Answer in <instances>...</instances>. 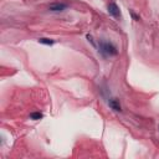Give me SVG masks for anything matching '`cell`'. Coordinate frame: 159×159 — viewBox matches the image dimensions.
I'll list each match as a JSON object with an SVG mask.
<instances>
[{"label":"cell","instance_id":"1","mask_svg":"<svg viewBox=\"0 0 159 159\" xmlns=\"http://www.w3.org/2000/svg\"><path fill=\"white\" fill-rule=\"evenodd\" d=\"M100 51L106 56H114L117 55V49H116L111 42H101L100 44Z\"/></svg>","mask_w":159,"mask_h":159},{"label":"cell","instance_id":"2","mask_svg":"<svg viewBox=\"0 0 159 159\" xmlns=\"http://www.w3.org/2000/svg\"><path fill=\"white\" fill-rule=\"evenodd\" d=\"M107 9H108L110 15H112L113 17H121L119 8L117 6V4H116V3H110L108 6H107Z\"/></svg>","mask_w":159,"mask_h":159},{"label":"cell","instance_id":"3","mask_svg":"<svg viewBox=\"0 0 159 159\" xmlns=\"http://www.w3.org/2000/svg\"><path fill=\"white\" fill-rule=\"evenodd\" d=\"M49 9L51 11H62V10L66 9V5L65 4H60V3H55V4H51L49 6Z\"/></svg>","mask_w":159,"mask_h":159},{"label":"cell","instance_id":"4","mask_svg":"<svg viewBox=\"0 0 159 159\" xmlns=\"http://www.w3.org/2000/svg\"><path fill=\"white\" fill-rule=\"evenodd\" d=\"M110 107L112 108V110H114V111H121V104H119V102L117 101V100H110Z\"/></svg>","mask_w":159,"mask_h":159},{"label":"cell","instance_id":"5","mask_svg":"<svg viewBox=\"0 0 159 159\" xmlns=\"http://www.w3.org/2000/svg\"><path fill=\"white\" fill-rule=\"evenodd\" d=\"M39 42H40V44H44V45H52V44H54V40L41 37V39H39Z\"/></svg>","mask_w":159,"mask_h":159},{"label":"cell","instance_id":"6","mask_svg":"<svg viewBox=\"0 0 159 159\" xmlns=\"http://www.w3.org/2000/svg\"><path fill=\"white\" fill-rule=\"evenodd\" d=\"M30 118H31V119H35V121H37V119L42 118V114H41L40 112H33V113L30 114Z\"/></svg>","mask_w":159,"mask_h":159},{"label":"cell","instance_id":"7","mask_svg":"<svg viewBox=\"0 0 159 159\" xmlns=\"http://www.w3.org/2000/svg\"><path fill=\"white\" fill-rule=\"evenodd\" d=\"M87 39H88V41L91 42V44H92V45H93L94 47H96V42H94V41H93V37H92L91 35H87Z\"/></svg>","mask_w":159,"mask_h":159}]
</instances>
